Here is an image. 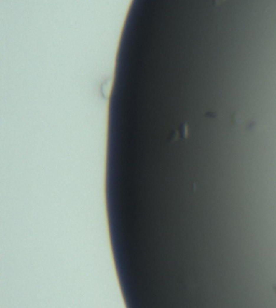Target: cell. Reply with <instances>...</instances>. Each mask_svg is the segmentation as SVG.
Segmentation results:
<instances>
[{"mask_svg": "<svg viewBox=\"0 0 276 308\" xmlns=\"http://www.w3.org/2000/svg\"><path fill=\"white\" fill-rule=\"evenodd\" d=\"M273 290L275 291V293H276V286H273Z\"/></svg>", "mask_w": 276, "mask_h": 308, "instance_id": "obj_1", "label": "cell"}]
</instances>
